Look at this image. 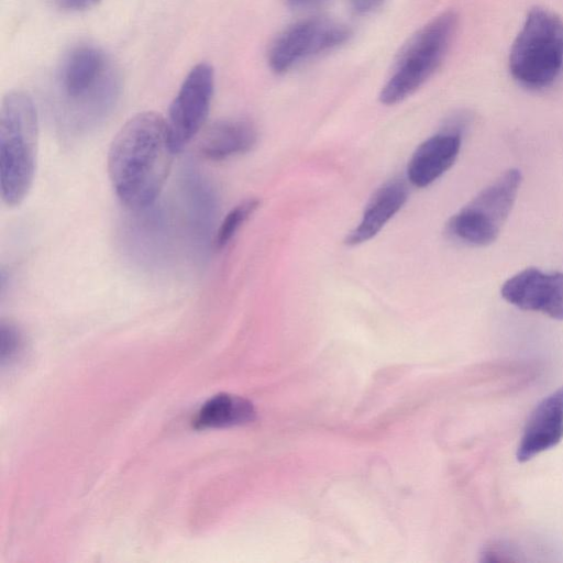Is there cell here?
Segmentation results:
<instances>
[{"mask_svg": "<svg viewBox=\"0 0 563 563\" xmlns=\"http://www.w3.org/2000/svg\"><path fill=\"white\" fill-rule=\"evenodd\" d=\"M175 154L165 118L153 111L130 118L114 135L107 158L109 178L121 202L132 209L152 205Z\"/></svg>", "mask_w": 563, "mask_h": 563, "instance_id": "obj_1", "label": "cell"}, {"mask_svg": "<svg viewBox=\"0 0 563 563\" xmlns=\"http://www.w3.org/2000/svg\"><path fill=\"white\" fill-rule=\"evenodd\" d=\"M38 118L30 95L9 91L0 107V192L8 207L19 206L34 180Z\"/></svg>", "mask_w": 563, "mask_h": 563, "instance_id": "obj_2", "label": "cell"}, {"mask_svg": "<svg viewBox=\"0 0 563 563\" xmlns=\"http://www.w3.org/2000/svg\"><path fill=\"white\" fill-rule=\"evenodd\" d=\"M456 26L457 15L446 11L433 18L409 38L379 92L383 104L399 103L424 85L442 64Z\"/></svg>", "mask_w": 563, "mask_h": 563, "instance_id": "obj_3", "label": "cell"}, {"mask_svg": "<svg viewBox=\"0 0 563 563\" xmlns=\"http://www.w3.org/2000/svg\"><path fill=\"white\" fill-rule=\"evenodd\" d=\"M563 67V21L536 7L529 11L510 49L509 70L520 85L541 89L551 85Z\"/></svg>", "mask_w": 563, "mask_h": 563, "instance_id": "obj_4", "label": "cell"}, {"mask_svg": "<svg viewBox=\"0 0 563 563\" xmlns=\"http://www.w3.org/2000/svg\"><path fill=\"white\" fill-rule=\"evenodd\" d=\"M521 181L517 168L500 174L448 220L446 236L467 246L495 242L511 212Z\"/></svg>", "mask_w": 563, "mask_h": 563, "instance_id": "obj_5", "label": "cell"}, {"mask_svg": "<svg viewBox=\"0 0 563 563\" xmlns=\"http://www.w3.org/2000/svg\"><path fill=\"white\" fill-rule=\"evenodd\" d=\"M56 81L65 101L85 110L107 108L119 88L111 60L90 44L75 46L64 56Z\"/></svg>", "mask_w": 563, "mask_h": 563, "instance_id": "obj_6", "label": "cell"}, {"mask_svg": "<svg viewBox=\"0 0 563 563\" xmlns=\"http://www.w3.org/2000/svg\"><path fill=\"white\" fill-rule=\"evenodd\" d=\"M351 36V30L329 18H310L285 29L271 44L267 60L276 74H285L298 64L334 49Z\"/></svg>", "mask_w": 563, "mask_h": 563, "instance_id": "obj_7", "label": "cell"}, {"mask_svg": "<svg viewBox=\"0 0 563 563\" xmlns=\"http://www.w3.org/2000/svg\"><path fill=\"white\" fill-rule=\"evenodd\" d=\"M214 90V70L201 62L190 69L173 99L166 120L175 153L200 132L209 114Z\"/></svg>", "mask_w": 563, "mask_h": 563, "instance_id": "obj_8", "label": "cell"}, {"mask_svg": "<svg viewBox=\"0 0 563 563\" xmlns=\"http://www.w3.org/2000/svg\"><path fill=\"white\" fill-rule=\"evenodd\" d=\"M501 297L526 311L540 312L563 321V273L525 268L501 286Z\"/></svg>", "mask_w": 563, "mask_h": 563, "instance_id": "obj_9", "label": "cell"}, {"mask_svg": "<svg viewBox=\"0 0 563 563\" xmlns=\"http://www.w3.org/2000/svg\"><path fill=\"white\" fill-rule=\"evenodd\" d=\"M462 144V126L454 124L424 140L407 164V179L424 188L440 178L456 161Z\"/></svg>", "mask_w": 563, "mask_h": 563, "instance_id": "obj_10", "label": "cell"}, {"mask_svg": "<svg viewBox=\"0 0 563 563\" xmlns=\"http://www.w3.org/2000/svg\"><path fill=\"white\" fill-rule=\"evenodd\" d=\"M563 440V386L540 400L530 412L516 457L525 463Z\"/></svg>", "mask_w": 563, "mask_h": 563, "instance_id": "obj_11", "label": "cell"}, {"mask_svg": "<svg viewBox=\"0 0 563 563\" xmlns=\"http://www.w3.org/2000/svg\"><path fill=\"white\" fill-rule=\"evenodd\" d=\"M408 198V188L402 180L393 179L382 185L365 206L357 225L349 232L344 243L356 246L373 239L401 209Z\"/></svg>", "mask_w": 563, "mask_h": 563, "instance_id": "obj_12", "label": "cell"}, {"mask_svg": "<svg viewBox=\"0 0 563 563\" xmlns=\"http://www.w3.org/2000/svg\"><path fill=\"white\" fill-rule=\"evenodd\" d=\"M257 137V130L249 120L221 119L202 132L199 151L208 159L224 161L250 152Z\"/></svg>", "mask_w": 563, "mask_h": 563, "instance_id": "obj_13", "label": "cell"}, {"mask_svg": "<svg viewBox=\"0 0 563 563\" xmlns=\"http://www.w3.org/2000/svg\"><path fill=\"white\" fill-rule=\"evenodd\" d=\"M252 404L239 396L219 394L207 400L192 421L195 429L223 428L252 421Z\"/></svg>", "mask_w": 563, "mask_h": 563, "instance_id": "obj_14", "label": "cell"}, {"mask_svg": "<svg viewBox=\"0 0 563 563\" xmlns=\"http://www.w3.org/2000/svg\"><path fill=\"white\" fill-rule=\"evenodd\" d=\"M258 206L260 201L257 199L250 198L234 206L225 214L216 234V245L218 249H223L230 243Z\"/></svg>", "mask_w": 563, "mask_h": 563, "instance_id": "obj_15", "label": "cell"}, {"mask_svg": "<svg viewBox=\"0 0 563 563\" xmlns=\"http://www.w3.org/2000/svg\"><path fill=\"white\" fill-rule=\"evenodd\" d=\"M0 338L2 362L10 361L22 347V335L11 323L1 322Z\"/></svg>", "mask_w": 563, "mask_h": 563, "instance_id": "obj_16", "label": "cell"}, {"mask_svg": "<svg viewBox=\"0 0 563 563\" xmlns=\"http://www.w3.org/2000/svg\"><path fill=\"white\" fill-rule=\"evenodd\" d=\"M53 3L66 11H84L96 5L100 0H52Z\"/></svg>", "mask_w": 563, "mask_h": 563, "instance_id": "obj_17", "label": "cell"}, {"mask_svg": "<svg viewBox=\"0 0 563 563\" xmlns=\"http://www.w3.org/2000/svg\"><path fill=\"white\" fill-rule=\"evenodd\" d=\"M384 0H350L353 10L358 14H368L377 10Z\"/></svg>", "mask_w": 563, "mask_h": 563, "instance_id": "obj_18", "label": "cell"}, {"mask_svg": "<svg viewBox=\"0 0 563 563\" xmlns=\"http://www.w3.org/2000/svg\"><path fill=\"white\" fill-rule=\"evenodd\" d=\"M316 1H318V0H287V2L294 7L308 5Z\"/></svg>", "mask_w": 563, "mask_h": 563, "instance_id": "obj_19", "label": "cell"}]
</instances>
